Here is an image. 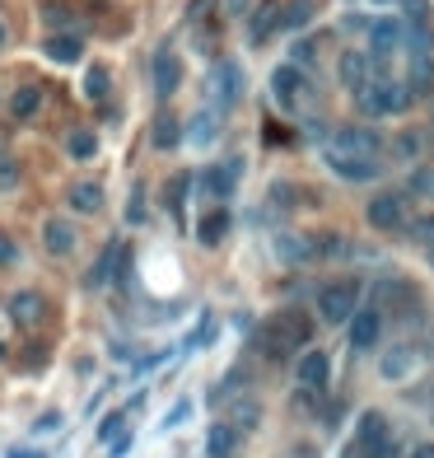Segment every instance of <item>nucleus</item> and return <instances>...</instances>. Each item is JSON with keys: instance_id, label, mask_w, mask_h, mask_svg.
Wrapping results in <instances>:
<instances>
[{"instance_id": "f3484780", "label": "nucleus", "mask_w": 434, "mask_h": 458, "mask_svg": "<svg viewBox=\"0 0 434 458\" xmlns=\"http://www.w3.org/2000/svg\"><path fill=\"white\" fill-rule=\"evenodd\" d=\"M369 42H374L378 57L392 52V47L402 42V24H397V19H374V24H369Z\"/></svg>"}, {"instance_id": "b1692460", "label": "nucleus", "mask_w": 434, "mask_h": 458, "mask_svg": "<svg viewBox=\"0 0 434 458\" xmlns=\"http://www.w3.org/2000/svg\"><path fill=\"white\" fill-rule=\"evenodd\" d=\"M364 80H369V61H364L360 52H346V57H341V85L360 89Z\"/></svg>"}, {"instance_id": "7c9ffc66", "label": "nucleus", "mask_w": 434, "mask_h": 458, "mask_svg": "<svg viewBox=\"0 0 434 458\" xmlns=\"http://www.w3.org/2000/svg\"><path fill=\"white\" fill-rule=\"evenodd\" d=\"M233 439H239L233 425H215V431H210V458H229L233 454Z\"/></svg>"}, {"instance_id": "4be33fe9", "label": "nucleus", "mask_w": 434, "mask_h": 458, "mask_svg": "<svg viewBox=\"0 0 434 458\" xmlns=\"http://www.w3.org/2000/svg\"><path fill=\"white\" fill-rule=\"evenodd\" d=\"M71 206L85 210V216H94V210L103 206V187H98V183H75L71 187Z\"/></svg>"}, {"instance_id": "9d476101", "label": "nucleus", "mask_w": 434, "mask_h": 458, "mask_svg": "<svg viewBox=\"0 0 434 458\" xmlns=\"http://www.w3.org/2000/svg\"><path fill=\"white\" fill-rule=\"evenodd\" d=\"M271 85H276V98H280V103H299V89H304V71H299V65H280V71L271 75Z\"/></svg>"}, {"instance_id": "79ce46f5", "label": "nucleus", "mask_w": 434, "mask_h": 458, "mask_svg": "<svg viewBox=\"0 0 434 458\" xmlns=\"http://www.w3.org/2000/svg\"><path fill=\"white\" fill-rule=\"evenodd\" d=\"M229 5V14H247V5H253V0H225Z\"/></svg>"}, {"instance_id": "c03bdc74", "label": "nucleus", "mask_w": 434, "mask_h": 458, "mask_svg": "<svg viewBox=\"0 0 434 458\" xmlns=\"http://www.w3.org/2000/svg\"><path fill=\"white\" fill-rule=\"evenodd\" d=\"M10 458H47V454H33V449H10Z\"/></svg>"}, {"instance_id": "f704fd0d", "label": "nucleus", "mask_w": 434, "mask_h": 458, "mask_svg": "<svg viewBox=\"0 0 434 458\" xmlns=\"http://www.w3.org/2000/svg\"><path fill=\"white\" fill-rule=\"evenodd\" d=\"M411 192H415V196H434V173H430V169H421V173L411 178Z\"/></svg>"}, {"instance_id": "f8f14e48", "label": "nucleus", "mask_w": 434, "mask_h": 458, "mask_svg": "<svg viewBox=\"0 0 434 458\" xmlns=\"http://www.w3.org/2000/svg\"><path fill=\"white\" fill-rule=\"evenodd\" d=\"M327 370H331V360L323 351H308L304 360H299V384H304V388H323L327 384Z\"/></svg>"}, {"instance_id": "423d86ee", "label": "nucleus", "mask_w": 434, "mask_h": 458, "mask_svg": "<svg viewBox=\"0 0 434 458\" xmlns=\"http://www.w3.org/2000/svg\"><path fill=\"white\" fill-rule=\"evenodd\" d=\"M402 220H407V202L397 192H378L369 202V225L374 229H397Z\"/></svg>"}, {"instance_id": "c85d7f7f", "label": "nucleus", "mask_w": 434, "mask_h": 458, "mask_svg": "<svg viewBox=\"0 0 434 458\" xmlns=\"http://www.w3.org/2000/svg\"><path fill=\"white\" fill-rule=\"evenodd\" d=\"M280 257H286V262H313V239L286 234V239H280Z\"/></svg>"}, {"instance_id": "0eeeda50", "label": "nucleus", "mask_w": 434, "mask_h": 458, "mask_svg": "<svg viewBox=\"0 0 434 458\" xmlns=\"http://www.w3.org/2000/svg\"><path fill=\"white\" fill-rule=\"evenodd\" d=\"M383 332V314L378 309H360V314H350V341H355L360 351H369Z\"/></svg>"}, {"instance_id": "412c9836", "label": "nucleus", "mask_w": 434, "mask_h": 458, "mask_svg": "<svg viewBox=\"0 0 434 458\" xmlns=\"http://www.w3.org/2000/svg\"><path fill=\"white\" fill-rule=\"evenodd\" d=\"M38 108H42V89H38V85H24V89H14V98H10V112H14L19 122H28Z\"/></svg>"}, {"instance_id": "cd10ccee", "label": "nucleus", "mask_w": 434, "mask_h": 458, "mask_svg": "<svg viewBox=\"0 0 434 458\" xmlns=\"http://www.w3.org/2000/svg\"><path fill=\"white\" fill-rule=\"evenodd\" d=\"M233 178H239V159H233L229 169H210V173H206V187H210L215 196H229V192H233Z\"/></svg>"}, {"instance_id": "dca6fc26", "label": "nucleus", "mask_w": 434, "mask_h": 458, "mask_svg": "<svg viewBox=\"0 0 434 458\" xmlns=\"http://www.w3.org/2000/svg\"><path fill=\"white\" fill-rule=\"evenodd\" d=\"M196 234H202V243H206V248H215V243H225V234H229V210H206V216H202V225H196Z\"/></svg>"}, {"instance_id": "bb28decb", "label": "nucleus", "mask_w": 434, "mask_h": 458, "mask_svg": "<svg viewBox=\"0 0 434 458\" xmlns=\"http://www.w3.org/2000/svg\"><path fill=\"white\" fill-rule=\"evenodd\" d=\"M430 85H434V61H430V52L425 57H411V94H421Z\"/></svg>"}, {"instance_id": "6ab92c4d", "label": "nucleus", "mask_w": 434, "mask_h": 458, "mask_svg": "<svg viewBox=\"0 0 434 458\" xmlns=\"http://www.w3.org/2000/svg\"><path fill=\"white\" fill-rule=\"evenodd\" d=\"M280 28V5L276 0H262V10L253 14V42H266Z\"/></svg>"}, {"instance_id": "20e7f679", "label": "nucleus", "mask_w": 434, "mask_h": 458, "mask_svg": "<svg viewBox=\"0 0 434 458\" xmlns=\"http://www.w3.org/2000/svg\"><path fill=\"white\" fill-rule=\"evenodd\" d=\"M318 314L327 323H350V314H355V286L341 281V286H323L318 290Z\"/></svg>"}, {"instance_id": "c9c22d12", "label": "nucleus", "mask_w": 434, "mask_h": 458, "mask_svg": "<svg viewBox=\"0 0 434 458\" xmlns=\"http://www.w3.org/2000/svg\"><path fill=\"white\" fill-rule=\"evenodd\" d=\"M126 220H136V225L145 220V192H141V187H136V192H131V206H126Z\"/></svg>"}, {"instance_id": "ea45409f", "label": "nucleus", "mask_w": 434, "mask_h": 458, "mask_svg": "<svg viewBox=\"0 0 434 458\" xmlns=\"http://www.w3.org/2000/svg\"><path fill=\"white\" fill-rule=\"evenodd\" d=\"M10 262H14V239L0 234V267H10Z\"/></svg>"}, {"instance_id": "2f4dec72", "label": "nucleus", "mask_w": 434, "mask_h": 458, "mask_svg": "<svg viewBox=\"0 0 434 458\" xmlns=\"http://www.w3.org/2000/svg\"><path fill=\"white\" fill-rule=\"evenodd\" d=\"M85 94H89V98H103V94H108V71H103V65H89V75H85Z\"/></svg>"}, {"instance_id": "f03ea898", "label": "nucleus", "mask_w": 434, "mask_h": 458, "mask_svg": "<svg viewBox=\"0 0 434 458\" xmlns=\"http://www.w3.org/2000/svg\"><path fill=\"white\" fill-rule=\"evenodd\" d=\"M355 98H360V112H369V118H392V112L407 108L411 89L392 85L388 75H369V80H364V85L355 89Z\"/></svg>"}, {"instance_id": "39448f33", "label": "nucleus", "mask_w": 434, "mask_h": 458, "mask_svg": "<svg viewBox=\"0 0 434 458\" xmlns=\"http://www.w3.org/2000/svg\"><path fill=\"white\" fill-rule=\"evenodd\" d=\"M327 169L346 178V183H369V178L378 173V164L369 155H346V150H327Z\"/></svg>"}, {"instance_id": "a19ab883", "label": "nucleus", "mask_w": 434, "mask_h": 458, "mask_svg": "<svg viewBox=\"0 0 434 458\" xmlns=\"http://www.w3.org/2000/svg\"><path fill=\"white\" fill-rule=\"evenodd\" d=\"M397 145H402V155H415V150H421V141H415V136H411V131H407V136H402V141H397Z\"/></svg>"}, {"instance_id": "a878e982", "label": "nucleus", "mask_w": 434, "mask_h": 458, "mask_svg": "<svg viewBox=\"0 0 434 458\" xmlns=\"http://www.w3.org/2000/svg\"><path fill=\"white\" fill-rule=\"evenodd\" d=\"M94 150H98V136H94V131H71L65 155H71V159H94Z\"/></svg>"}, {"instance_id": "4c0bfd02", "label": "nucleus", "mask_w": 434, "mask_h": 458, "mask_svg": "<svg viewBox=\"0 0 434 458\" xmlns=\"http://www.w3.org/2000/svg\"><path fill=\"white\" fill-rule=\"evenodd\" d=\"M117 431H122V416H108V421H103V431H98V439H108V445H112V435H117Z\"/></svg>"}, {"instance_id": "37998d69", "label": "nucleus", "mask_w": 434, "mask_h": 458, "mask_svg": "<svg viewBox=\"0 0 434 458\" xmlns=\"http://www.w3.org/2000/svg\"><path fill=\"white\" fill-rule=\"evenodd\" d=\"M411 458H434V445H415V449H411Z\"/></svg>"}, {"instance_id": "58836bf2", "label": "nucleus", "mask_w": 434, "mask_h": 458, "mask_svg": "<svg viewBox=\"0 0 434 458\" xmlns=\"http://www.w3.org/2000/svg\"><path fill=\"white\" fill-rule=\"evenodd\" d=\"M313 61V42H294V65H308Z\"/></svg>"}, {"instance_id": "ddd939ff", "label": "nucleus", "mask_w": 434, "mask_h": 458, "mask_svg": "<svg viewBox=\"0 0 434 458\" xmlns=\"http://www.w3.org/2000/svg\"><path fill=\"white\" fill-rule=\"evenodd\" d=\"M10 314L19 318L24 327H33V323H38V318L47 314V304H42L33 290H19V294H10Z\"/></svg>"}, {"instance_id": "473e14b6", "label": "nucleus", "mask_w": 434, "mask_h": 458, "mask_svg": "<svg viewBox=\"0 0 434 458\" xmlns=\"http://www.w3.org/2000/svg\"><path fill=\"white\" fill-rule=\"evenodd\" d=\"M402 10H407V24H430V5H425V0H402Z\"/></svg>"}, {"instance_id": "393cba45", "label": "nucleus", "mask_w": 434, "mask_h": 458, "mask_svg": "<svg viewBox=\"0 0 434 458\" xmlns=\"http://www.w3.org/2000/svg\"><path fill=\"white\" fill-rule=\"evenodd\" d=\"M383 439H388V421H383L378 412H369V416L360 421V445L374 449V445H383Z\"/></svg>"}, {"instance_id": "c756f323", "label": "nucleus", "mask_w": 434, "mask_h": 458, "mask_svg": "<svg viewBox=\"0 0 434 458\" xmlns=\"http://www.w3.org/2000/svg\"><path fill=\"white\" fill-rule=\"evenodd\" d=\"M19 178H24L19 159H14L10 150H0V192H14V187H19Z\"/></svg>"}, {"instance_id": "72a5a7b5", "label": "nucleus", "mask_w": 434, "mask_h": 458, "mask_svg": "<svg viewBox=\"0 0 434 458\" xmlns=\"http://www.w3.org/2000/svg\"><path fill=\"white\" fill-rule=\"evenodd\" d=\"M253 421H257V407L253 402H239V412H233V431H247Z\"/></svg>"}, {"instance_id": "1a4fd4ad", "label": "nucleus", "mask_w": 434, "mask_h": 458, "mask_svg": "<svg viewBox=\"0 0 434 458\" xmlns=\"http://www.w3.org/2000/svg\"><path fill=\"white\" fill-rule=\"evenodd\" d=\"M178 80H182V61H178L173 52H159V57H155V89L169 98V94L178 89Z\"/></svg>"}, {"instance_id": "6e6552de", "label": "nucleus", "mask_w": 434, "mask_h": 458, "mask_svg": "<svg viewBox=\"0 0 434 458\" xmlns=\"http://www.w3.org/2000/svg\"><path fill=\"white\" fill-rule=\"evenodd\" d=\"M331 145H337V150H346V155H374L378 136H374L369 126H341V131H337V141H331Z\"/></svg>"}, {"instance_id": "5701e85b", "label": "nucleus", "mask_w": 434, "mask_h": 458, "mask_svg": "<svg viewBox=\"0 0 434 458\" xmlns=\"http://www.w3.org/2000/svg\"><path fill=\"white\" fill-rule=\"evenodd\" d=\"M411 365H415V351L397 347V351L383 355V379H402V374H411Z\"/></svg>"}, {"instance_id": "4468645a", "label": "nucleus", "mask_w": 434, "mask_h": 458, "mask_svg": "<svg viewBox=\"0 0 434 458\" xmlns=\"http://www.w3.org/2000/svg\"><path fill=\"white\" fill-rule=\"evenodd\" d=\"M149 141H155L159 150H178V145H182V126H178V118H169V112H159V118H155V126H149Z\"/></svg>"}, {"instance_id": "aec40b11", "label": "nucleus", "mask_w": 434, "mask_h": 458, "mask_svg": "<svg viewBox=\"0 0 434 458\" xmlns=\"http://www.w3.org/2000/svg\"><path fill=\"white\" fill-rule=\"evenodd\" d=\"M313 10H318L313 0H290V5L280 10V28H276V33H294V28H304V24L313 19Z\"/></svg>"}, {"instance_id": "49530a36", "label": "nucleus", "mask_w": 434, "mask_h": 458, "mask_svg": "<svg viewBox=\"0 0 434 458\" xmlns=\"http://www.w3.org/2000/svg\"><path fill=\"white\" fill-rule=\"evenodd\" d=\"M430 262H434V243H430Z\"/></svg>"}, {"instance_id": "e433bc0d", "label": "nucleus", "mask_w": 434, "mask_h": 458, "mask_svg": "<svg viewBox=\"0 0 434 458\" xmlns=\"http://www.w3.org/2000/svg\"><path fill=\"white\" fill-rule=\"evenodd\" d=\"M411 229H415V239H425V243H434V216H421V220H415Z\"/></svg>"}, {"instance_id": "7ed1b4c3", "label": "nucleus", "mask_w": 434, "mask_h": 458, "mask_svg": "<svg viewBox=\"0 0 434 458\" xmlns=\"http://www.w3.org/2000/svg\"><path fill=\"white\" fill-rule=\"evenodd\" d=\"M239 94H243L239 65H233V61L215 65V71H210V112H229L233 103H239Z\"/></svg>"}, {"instance_id": "a18cd8bd", "label": "nucleus", "mask_w": 434, "mask_h": 458, "mask_svg": "<svg viewBox=\"0 0 434 458\" xmlns=\"http://www.w3.org/2000/svg\"><path fill=\"white\" fill-rule=\"evenodd\" d=\"M0 47H5V24H0Z\"/></svg>"}, {"instance_id": "9b49d317", "label": "nucleus", "mask_w": 434, "mask_h": 458, "mask_svg": "<svg viewBox=\"0 0 434 458\" xmlns=\"http://www.w3.org/2000/svg\"><path fill=\"white\" fill-rule=\"evenodd\" d=\"M42 239H47V248H52L57 257H65V253H75V225H71V220H47V229H42Z\"/></svg>"}, {"instance_id": "a211bd4d", "label": "nucleus", "mask_w": 434, "mask_h": 458, "mask_svg": "<svg viewBox=\"0 0 434 458\" xmlns=\"http://www.w3.org/2000/svg\"><path fill=\"white\" fill-rule=\"evenodd\" d=\"M47 57L52 61H80L85 57V42H80L75 33H52V38H47Z\"/></svg>"}, {"instance_id": "f257e3e1", "label": "nucleus", "mask_w": 434, "mask_h": 458, "mask_svg": "<svg viewBox=\"0 0 434 458\" xmlns=\"http://www.w3.org/2000/svg\"><path fill=\"white\" fill-rule=\"evenodd\" d=\"M308 337H313V327H308V318L299 314V309H280L276 318H266V323H262V351L271 355V360L294 355Z\"/></svg>"}, {"instance_id": "2eb2a0df", "label": "nucleus", "mask_w": 434, "mask_h": 458, "mask_svg": "<svg viewBox=\"0 0 434 458\" xmlns=\"http://www.w3.org/2000/svg\"><path fill=\"white\" fill-rule=\"evenodd\" d=\"M192 145H215V136H220V122H215V112L206 108V112H196V118L187 122V131H182Z\"/></svg>"}]
</instances>
